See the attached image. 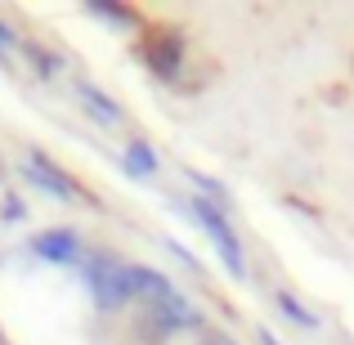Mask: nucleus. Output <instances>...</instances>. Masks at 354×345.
I'll return each instance as SVG.
<instances>
[{
	"label": "nucleus",
	"mask_w": 354,
	"mask_h": 345,
	"mask_svg": "<svg viewBox=\"0 0 354 345\" xmlns=\"http://www.w3.org/2000/svg\"><path fill=\"white\" fill-rule=\"evenodd\" d=\"M81 278H86V292L99 310H121V305L135 301V283H130V265L113 256H86L81 265Z\"/></svg>",
	"instance_id": "obj_1"
},
{
	"label": "nucleus",
	"mask_w": 354,
	"mask_h": 345,
	"mask_svg": "<svg viewBox=\"0 0 354 345\" xmlns=\"http://www.w3.org/2000/svg\"><path fill=\"white\" fill-rule=\"evenodd\" d=\"M184 211H189V216H193V225H198V229L211 238V247H216L220 265H225L234 278H247L242 242H238V233H234V225H229V216H225V211H220V207H211L207 198H189V202H184Z\"/></svg>",
	"instance_id": "obj_2"
},
{
	"label": "nucleus",
	"mask_w": 354,
	"mask_h": 345,
	"mask_svg": "<svg viewBox=\"0 0 354 345\" xmlns=\"http://www.w3.org/2000/svg\"><path fill=\"white\" fill-rule=\"evenodd\" d=\"M27 256L50 265V269H81L86 265V247H81L77 229H68V225L32 233V238H27Z\"/></svg>",
	"instance_id": "obj_3"
},
{
	"label": "nucleus",
	"mask_w": 354,
	"mask_h": 345,
	"mask_svg": "<svg viewBox=\"0 0 354 345\" xmlns=\"http://www.w3.org/2000/svg\"><path fill=\"white\" fill-rule=\"evenodd\" d=\"M18 171H23V180L32 184L36 193H45V198H54V202H77V198H81V189H77V184H72L45 153H27L23 162H18Z\"/></svg>",
	"instance_id": "obj_4"
},
{
	"label": "nucleus",
	"mask_w": 354,
	"mask_h": 345,
	"mask_svg": "<svg viewBox=\"0 0 354 345\" xmlns=\"http://www.w3.org/2000/svg\"><path fill=\"white\" fill-rule=\"evenodd\" d=\"M148 319H153L157 337H175V332H189V328H202V310L189 301V292H180L175 287L166 301L148 305Z\"/></svg>",
	"instance_id": "obj_5"
},
{
	"label": "nucleus",
	"mask_w": 354,
	"mask_h": 345,
	"mask_svg": "<svg viewBox=\"0 0 354 345\" xmlns=\"http://www.w3.org/2000/svg\"><path fill=\"white\" fill-rule=\"evenodd\" d=\"M72 90H77V99L86 104V113L99 121V126H108V130H117L121 126V104L117 99H108L104 90L95 86V81H86V77H72Z\"/></svg>",
	"instance_id": "obj_6"
},
{
	"label": "nucleus",
	"mask_w": 354,
	"mask_h": 345,
	"mask_svg": "<svg viewBox=\"0 0 354 345\" xmlns=\"http://www.w3.org/2000/svg\"><path fill=\"white\" fill-rule=\"evenodd\" d=\"M130 283H135V301H144V305H157L175 292V283L166 274H157L153 265H130Z\"/></svg>",
	"instance_id": "obj_7"
},
{
	"label": "nucleus",
	"mask_w": 354,
	"mask_h": 345,
	"mask_svg": "<svg viewBox=\"0 0 354 345\" xmlns=\"http://www.w3.org/2000/svg\"><path fill=\"white\" fill-rule=\"evenodd\" d=\"M121 166H126V175H135V180H153V175L162 171V162H157V148L148 144V139H135V144H126V153H121Z\"/></svg>",
	"instance_id": "obj_8"
},
{
	"label": "nucleus",
	"mask_w": 354,
	"mask_h": 345,
	"mask_svg": "<svg viewBox=\"0 0 354 345\" xmlns=\"http://www.w3.org/2000/svg\"><path fill=\"white\" fill-rule=\"evenodd\" d=\"M274 305H278V314H283L287 323H296L301 332H319V314H314L310 305H301L292 292H274Z\"/></svg>",
	"instance_id": "obj_9"
},
{
	"label": "nucleus",
	"mask_w": 354,
	"mask_h": 345,
	"mask_svg": "<svg viewBox=\"0 0 354 345\" xmlns=\"http://www.w3.org/2000/svg\"><path fill=\"white\" fill-rule=\"evenodd\" d=\"M162 247L171 251V260H175V265H184V269H189V274H202V265H198V260H193V251H189V247H180V242H175V238H166Z\"/></svg>",
	"instance_id": "obj_10"
},
{
	"label": "nucleus",
	"mask_w": 354,
	"mask_h": 345,
	"mask_svg": "<svg viewBox=\"0 0 354 345\" xmlns=\"http://www.w3.org/2000/svg\"><path fill=\"white\" fill-rule=\"evenodd\" d=\"M0 216H5V225H23V202L14 198V193H5V198H0Z\"/></svg>",
	"instance_id": "obj_11"
},
{
	"label": "nucleus",
	"mask_w": 354,
	"mask_h": 345,
	"mask_svg": "<svg viewBox=\"0 0 354 345\" xmlns=\"http://www.w3.org/2000/svg\"><path fill=\"white\" fill-rule=\"evenodd\" d=\"M90 14L104 18V23H130V14H126V9H117V5H90Z\"/></svg>",
	"instance_id": "obj_12"
},
{
	"label": "nucleus",
	"mask_w": 354,
	"mask_h": 345,
	"mask_svg": "<svg viewBox=\"0 0 354 345\" xmlns=\"http://www.w3.org/2000/svg\"><path fill=\"white\" fill-rule=\"evenodd\" d=\"M14 50H23V41L14 36V27L0 23V54H14Z\"/></svg>",
	"instance_id": "obj_13"
},
{
	"label": "nucleus",
	"mask_w": 354,
	"mask_h": 345,
	"mask_svg": "<svg viewBox=\"0 0 354 345\" xmlns=\"http://www.w3.org/2000/svg\"><path fill=\"white\" fill-rule=\"evenodd\" d=\"M202 345H238V341L229 337V332H207V337H202Z\"/></svg>",
	"instance_id": "obj_14"
},
{
	"label": "nucleus",
	"mask_w": 354,
	"mask_h": 345,
	"mask_svg": "<svg viewBox=\"0 0 354 345\" xmlns=\"http://www.w3.org/2000/svg\"><path fill=\"white\" fill-rule=\"evenodd\" d=\"M256 341H260V345H283V341H278L269 328H256Z\"/></svg>",
	"instance_id": "obj_15"
}]
</instances>
